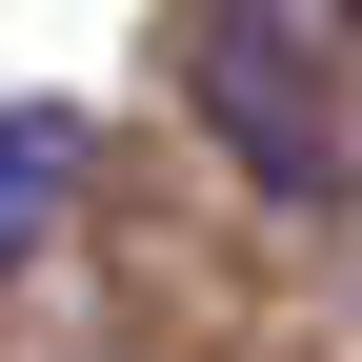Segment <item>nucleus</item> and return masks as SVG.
Wrapping results in <instances>:
<instances>
[{
    "label": "nucleus",
    "instance_id": "f257e3e1",
    "mask_svg": "<svg viewBox=\"0 0 362 362\" xmlns=\"http://www.w3.org/2000/svg\"><path fill=\"white\" fill-rule=\"evenodd\" d=\"M181 61H202V101H221V141H242V181H322V161H342V61H322L302 21H202Z\"/></svg>",
    "mask_w": 362,
    "mask_h": 362
},
{
    "label": "nucleus",
    "instance_id": "f03ea898",
    "mask_svg": "<svg viewBox=\"0 0 362 362\" xmlns=\"http://www.w3.org/2000/svg\"><path fill=\"white\" fill-rule=\"evenodd\" d=\"M61 181H81V121H61V101H0V242H21Z\"/></svg>",
    "mask_w": 362,
    "mask_h": 362
}]
</instances>
